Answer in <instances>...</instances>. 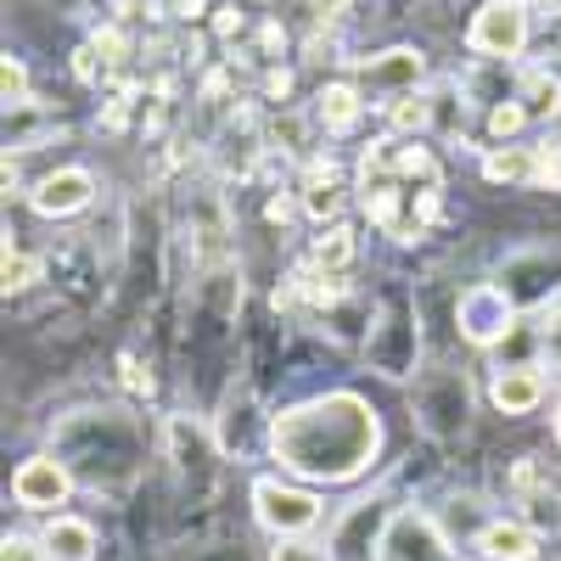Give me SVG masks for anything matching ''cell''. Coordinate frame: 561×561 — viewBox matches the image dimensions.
Instances as JSON below:
<instances>
[{
  "mask_svg": "<svg viewBox=\"0 0 561 561\" xmlns=\"http://www.w3.org/2000/svg\"><path fill=\"white\" fill-rule=\"evenodd\" d=\"M382 449V421L359 393H320L270 415V455L304 483H348Z\"/></svg>",
  "mask_w": 561,
  "mask_h": 561,
  "instance_id": "1",
  "label": "cell"
},
{
  "mask_svg": "<svg viewBox=\"0 0 561 561\" xmlns=\"http://www.w3.org/2000/svg\"><path fill=\"white\" fill-rule=\"evenodd\" d=\"M528 34H534L528 0H483L472 12V28H466V45L483 62H517L528 51Z\"/></svg>",
  "mask_w": 561,
  "mask_h": 561,
  "instance_id": "2",
  "label": "cell"
},
{
  "mask_svg": "<svg viewBox=\"0 0 561 561\" xmlns=\"http://www.w3.org/2000/svg\"><path fill=\"white\" fill-rule=\"evenodd\" d=\"M320 511H325L320 494H309L298 483H280V478H259L253 483V517L275 539H304L320 523Z\"/></svg>",
  "mask_w": 561,
  "mask_h": 561,
  "instance_id": "3",
  "label": "cell"
},
{
  "mask_svg": "<svg viewBox=\"0 0 561 561\" xmlns=\"http://www.w3.org/2000/svg\"><path fill=\"white\" fill-rule=\"evenodd\" d=\"M377 561H455V545L427 511L399 505L377 534Z\"/></svg>",
  "mask_w": 561,
  "mask_h": 561,
  "instance_id": "4",
  "label": "cell"
},
{
  "mask_svg": "<svg viewBox=\"0 0 561 561\" xmlns=\"http://www.w3.org/2000/svg\"><path fill=\"white\" fill-rule=\"evenodd\" d=\"M455 325L472 348H494L511 325H517V304L505 298L500 280H478V287H466L455 298Z\"/></svg>",
  "mask_w": 561,
  "mask_h": 561,
  "instance_id": "5",
  "label": "cell"
},
{
  "mask_svg": "<svg viewBox=\"0 0 561 561\" xmlns=\"http://www.w3.org/2000/svg\"><path fill=\"white\" fill-rule=\"evenodd\" d=\"M365 96H377L370 107H388L399 96H410V90H421V79H427V57L415 51V45H393V51H377L365 68Z\"/></svg>",
  "mask_w": 561,
  "mask_h": 561,
  "instance_id": "6",
  "label": "cell"
},
{
  "mask_svg": "<svg viewBox=\"0 0 561 561\" xmlns=\"http://www.w3.org/2000/svg\"><path fill=\"white\" fill-rule=\"evenodd\" d=\"M28 203H34V214H45V219H73V214H84L90 203H96V174L79 169V163L51 169V174L34 180Z\"/></svg>",
  "mask_w": 561,
  "mask_h": 561,
  "instance_id": "7",
  "label": "cell"
},
{
  "mask_svg": "<svg viewBox=\"0 0 561 561\" xmlns=\"http://www.w3.org/2000/svg\"><path fill=\"white\" fill-rule=\"evenodd\" d=\"M68 494H73V472L57 455H28L12 472V500L23 511H57V505H68Z\"/></svg>",
  "mask_w": 561,
  "mask_h": 561,
  "instance_id": "8",
  "label": "cell"
},
{
  "mask_svg": "<svg viewBox=\"0 0 561 561\" xmlns=\"http://www.w3.org/2000/svg\"><path fill=\"white\" fill-rule=\"evenodd\" d=\"M365 348H370V359H377V370H382V377H410V370H415L410 304H388V309H382V325H370Z\"/></svg>",
  "mask_w": 561,
  "mask_h": 561,
  "instance_id": "9",
  "label": "cell"
},
{
  "mask_svg": "<svg viewBox=\"0 0 561 561\" xmlns=\"http://www.w3.org/2000/svg\"><path fill=\"white\" fill-rule=\"evenodd\" d=\"M421 427H427L433 438H449L466 427V410H472V393H466V382L455 377V370H438V377L421 388Z\"/></svg>",
  "mask_w": 561,
  "mask_h": 561,
  "instance_id": "10",
  "label": "cell"
},
{
  "mask_svg": "<svg viewBox=\"0 0 561 561\" xmlns=\"http://www.w3.org/2000/svg\"><path fill=\"white\" fill-rule=\"evenodd\" d=\"M489 399L505 415H528L545 404V370L539 365H500L489 377Z\"/></svg>",
  "mask_w": 561,
  "mask_h": 561,
  "instance_id": "11",
  "label": "cell"
},
{
  "mask_svg": "<svg viewBox=\"0 0 561 561\" xmlns=\"http://www.w3.org/2000/svg\"><path fill=\"white\" fill-rule=\"evenodd\" d=\"M96 550H102L96 528H90L84 517H68V511H57V517L39 528V556L45 561H96Z\"/></svg>",
  "mask_w": 561,
  "mask_h": 561,
  "instance_id": "12",
  "label": "cell"
},
{
  "mask_svg": "<svg viewBox=\"0 0 561 561\" xmlns=\"http://www.w3.org/2000/svg\"><path fill=\"white\" fill-rule=\"evenodd\" d=\"M478 550H483V561H534L539 534L523 517H494V523L478 528Z\"/></svg>",
  "mask_w": 561,
  "mask_h": 561,
  "instance_id": "13",
  "label": "cell"
},
{
  "mask_svg": "<svg viewBox=\"0 0 561 561\" xmlns=\"http://www.w3.org/2000/svg\"><path fill=\"white\" fill-rule=\"evenodd\" d=\"M314 118L332 129V135H348L359 118H365V90L359 84H348V79H337V84H325L320 96H314Z\"/></svg>",
  "mask_w": 561,
  "mask_h": 561,
  "instance_id": "14",
  "label": "cell"
},
{
  "mask_svg": "<svg viewBox=\"0 0 561 561\" xmlns=\"http://www.w3.org/2000/svg\"><path fill=\"white\" fill-rule=\"evenodd\" d=\"M517 102H523L528 124H550L561 113V79L550 68H528L523 84H517Z\"/></svg>",
  "mask_w": 561,
  "mask_h": 561,
  "instance_id": "15",
  "label": "cell"
},
{
  "mask_svg": "<svg viewBox=\"0 0 561 561\" xmlns=\"http://www.w3.org/2000/svg\"><path fill=\"white\" fill-rule=\"evenodd\" d=\"M354 225H343V219H332L314 237V248H309V270H325V275H343L348 264H354Z\"/></svg>",
  "mask_w": 561,
  "mask_h": 561,
  "instance_id": "16",
  "label": "cell"
},
{
  "mask_svg": "<svg viewBox=\"0 0 561 561\" xmlns=\"http://www.w3.org/2000/svg\"><path fill=\"white\" fill-rule=\"evenodd\" d=\"M343 203H348V185L332 174V163H314V174H309V185H304V214L325 225V219L343 214Z\"/></svg>",
  "mask_w": 561,
  "mask_h": 561,
  "instance_id": "17",
  "label": "cell"
},
{
  "mask_svg": "<svg viewBox=\"0 0 561 561\" xmlns=\"http://www.w3.org/2000/svg\"><path fill=\"white\" fill-rule=\"evenodd\" d=\"M483 174L494 185H534L539 152L534 147H494V152H483Z\"/></svg>",
  "mask_w": 561,
  "mask_h": 561,
  "instance_id": "18",
  "label": "cell"
},
{
  "mask_svg": "<svg viewBox=\"0 0 561 561\" xmlns=\"http://www.w3.org/2000/svg\"><path fill=\"white\" fill-rule=\"evenodd\" d=\"M388 118H393V129H399V135H421V129L433 124V102L421 96V90H410V96L388 102Z\"/></svg>",
  "mask_w": 561,
  "mask_h": 561,
  "instance_id": "19",
  "label": "cell"
},
{
  "mask_svg": "<svg viewBox=\"0 0 561 561\" xmlns=\"http://www.w3.org/2000/svg\"><path fill=\"white\" fill-rule=\"evenodd\" d=\"M34 280H39V259H34V253H18V248L7 242V264H0V287H7V293H28Z\"/></svg>",
  "mask_w": 561,
  "mask_h": 561,
  "instance_id": "20",
  "label": "cell"
},
{
  "mask_svg": "<svg viewBox=\"0 0 561 561\" xmlns=\"http://www.w3.org/2000/svg\"><path fill=\"white\" fill-rule=\"evenodd\" d=\"M39 102H23V107H7V147H23L28 152V135H39Z\"/></svg>",
  "mask_w": 561,
  "mask_h": 561,
  "instance_id": "21",
  "label": "cell"
},
{
  "mask_svg": "<svg viewBox=\"0 0 561 561\" xmlns=\"http://www.w3.org/2000/svg\"><path fill=\"white\" fill-rule=\"evenodd\" d=\"M0 96H7V107H23V102H34L23 57H7V68H0Z\"/></svg>",
  "mask_w": 561,
  "mask_h": 561,
  "instance_id": "22",
  "label": "cell"
},
{
  "mask_svg": "<svg viewBox=\"0 0 561 561\" xmlns=\"http://www.w3.org/2000/svg\"><path fill=\"white\" fill-rule=\"evenodd\" d=\"M270 561H332V550L314 545V539H275Z\"/></svg>",
  "mask_w": 561,
  "mask_h": 561,
  "instance_id": "23",
  "label": "cell"
},
{
  "mask_svg": "<svg viewBox=\"0 0 561 561\" xmlns=\"http://www.w3.org/2000/svg\"><path fill=\"white\" fill-rule=\"evenodd\" d=\"M539 354H545L550 370H561V304H550V314L539 325Z\"/></svg>",
  "mask_w": 561,
  "mask_h": 561,
  "instance_id": "24",
  "label": "cell"
},
{
  "mask_svg": "<svg viewBox=\"0 0 561 561\" xmlns=\"http://www.w3.org/2000/svg\"><path fill=\"white\" fill-rule=\"evenodd\" d=\"M534 152H539L534 185H545V192H561V140H545V147H534Z\"/></svg>",
  "mask_w": 561,
  "mask_h": 561,
  "instance_id": "25",
  "label": "cell"
},
{
  "mask_svg": "<svg viewBox=\"0 0 561 561\" xmlns=\"http://www.w3.org/2000/svg\"><path fill=\"white\" fill-rule=\"evenodd\" d=\"M523 124H528V113H523V102H517V96H511V102H500V107L489 113V129H494L500 140H511V135H517Z\"/></svg>",
  "mask_w": 561,
  "mask_h": 561,
  "instance_id": "26",
  "label": "cell"
},
{
  "mask_svg": "<svg viewBox=\"0 0 561 561\" xmlns=\"http://www.w3.org/2000/svg\"><path fill=\"white\" fill-rule=\"evenodd\" d=\"M90 45L102 51V62H124V34H118V28H102V34L90 39Z\"/></svg>",
  "mask_w": 561,
  "mask_h": 561,
  "instance_id": "27",
  "label": "cell"
},
{
  "mask_svg": "<svg viewBox=\"0 0 561 561\" xmlns=\"http://www.w3.org/2000/svg\"><path fill=\"white\" fill-rule=\"evenodd\" d=\"M96 57H102L96 45H79V51H73V73H79L84 84H96Z\"/></svg>",
  "mask_w": 561,
  "mask_h": 561,
  "instance_id": "28",
  "label": "cell"
},
{
  "mask_svg": "<svg viewBox=\"0 0 561 561\" xmlns=\"http://www.w3.org/2000/svg\"><path fill=\"white\" fill-rule=\"evenodd\" d=\"M118 370H124V382H129V388H135V393H152V377H147V370H140V365H135V359H129V354H124V359H118Z\"/></svg>",
  "mask_w": 561,
  "mask_h": 561,
  "instance_id": "29",
  "label": "cell"
},
{
  "mask_svg": "<svg viewBox=\"0 0 561 561\" xmlns=\"http://www.w3.org/2000/svg\"><path fill=\"white\" fill-rule=\"evenodd\" d=\"M264 214L280 225V219H293V203H287V197H270V208H264Z\"/></svg>",
  "mask_w": 561,
  "mask_h": 561,
  "instance_id": "30",
  "label": "cell"
},
{
  "mask_svg": "<svg viewBox=\"0 0 561 561\" xmlns=\"http://www.w3.org/2000/svg\"><path fill=\"white\" fill-rule=\"evenodd\" d=\"M556 449H561V404H556Z\"/></svg>",
  "mask_w": 561,
  "mask_h": 561,
  "instance_id": "31",
  "label": "cell"
},
{
  "mask_svg": "<svg viewBox=\"0 0 561 561\" xmlns=\"http://www.w3.org/2000/svg\"><path fill=\"white\" fill-rule=\"evenodd\" d=\"M539 7H561V0H539Z\"/></svg>",
  "mask_w": 561,
  "mask_h": 561,
  "instance_id": "32",
  "label": "cell"
}]
</instances>
